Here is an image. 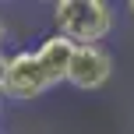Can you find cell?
Instances as JSON below:
<instances>
[{"label": "cell", "mask_w": 134, "mask_h": 134, "mask_svg": "<svg viewBox=\"0 0 134 134\" xmlns=\"http://www.w3.org/2000/svg\"><path fill=\"white\" fill-rule=\"evenodd\" d=\"M4 35H7V25H4V18H0V49H4Z\"/></svg>", "instance_id": "6"}, {"label": "cell", "mask_w": 134, "mask_h": 134, "mask_svg": "<svg viewBox=\"0 0 134 134\" xmlns=\"http://www.w3.org/2000/svg\"><path fill=\"white\" fill-rule=\"evenodd\" d=\"M49 88H53V85L46 81L39 60H35V49H18V53H11L7 78H4V99L35 102L39 95H46Z\"/></svg>", "instance_id": "2"}, {"label": "cell", "mask_w": 134, "mask_h": 134, "mask_svg": "<svg viewBox=\"0 0 134 134\" xmlns=\"http://www.w3.org/2000/svg\"><path fill=\"white\" fill-rule=\"evenodd\" d=\"M113 74V53L106 46H78L71 60V78L67 85L81 88V92H95L102 88Z\"/></svg>", "instance_id": "3"}, {"label": "cell", "mask_w": 134, "mask_h": 134, "mask_svg": "<svg viewBox=\"0 0 134 134\" xmlns=\"http://www.w3.org/2000/svg\"><path fill=\"white\" fill-rule=\"evenodd\" d=\"M124 11H127L131 18H134V0H127V4H124Z\"/></svg>", "instance_id": "7"}, {"label": "cell", "mask_w": 134, "mask_h": 134, "mask_svg": "<svg viewBox=\"0 0 134 134\" xmlns=\"http://www.w3.org/2000/svg\"><path fill=\"white\" fill-rule=\"evenodd\" d=\"M57 35L74 46H99L116 25V11L106 0H57L53 4Z\"/></svg>", "instance_id": "1"}, {"label": "cell", "mask_w": 134, "mask_h": 134, "mask_svg": "<svg viewBox=\"0 0 134 134\" xmlns=\"http://www.w3.org/2000/svg\"><path fill=\"white\" fill-rule=\"evenodd\" d=\"M0 116H4V92H0Z\"/></svg>", "instance_id": "8"}, {"label": "cell", "mask_w": 134, "mask_h": 134, "mask_svg": "<svg viewBox=\"0 0 134 134\" xmlns=\"http://www.w3.org/2000/svg\"><path fill=\"white\" fill-rule=\"evenodd\" d=\"M7 64H11V53L0 49V92H4V78H7Z\"/></svg>", "instance_id": "5"}, {"label": "cell", "mask_w": 134, "mask_h": 134, "mask_svg": "<svg viewBox=\"0 0 134 134\" xmlns=\"http://www.w3.org/2000/svg\"><path fill=\"white\" fill-rule=\"evenodd\" d=\"M74 42L71 39H64V35H46V39L35 46V60H39L42 67V74H46V81L49 85H64L67 78H71V60H74Z\"/></svg>", "instance_id": "4"}]
</instances>
